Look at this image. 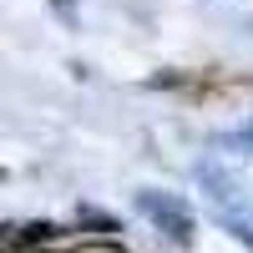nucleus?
<instances>
[{"mask_svg": "<svg viewBox=\"0 0 253 253\" xmlns=\"http://www.w3.org/2000/svg\"><path fill=\"white\" fill-rule=\"evenodd\" d=\"M238 142H243V147H253V132H243V137H238Z\"/></svg>", "mask_w": 253, "mask_h": 253, "instance_id": "obj_3", "label": "nucleus"}, {"mask_svg": "<svg viewBox=\"0 0 253 253\" xmlns=\"http://www.w3.org/2000/svg\"><path fill=\"white\" fill-rule=\"evenodd\" d=\"M142 208H147V213H152L162 228H167V233H172L177 243H187V238H193V223H187V213H182V208L172 203V198H157V193H142Z\"/></svg>", "mask_w": 253, "mask_h": 253, "instance_id": "obj_1", "label": "nucleus"}, {"mask_svg": "<svg viewBox=\"0 0 253 253\" xmlns=\"http://www.w3.org/2000/svg\"><path fill=\"white\" fill-rule=\"evenodd\" d=\"M41 253V248H36ZM71 253H126V248H112V243H81V248H71Z\"/></svg>", "mask_w": 253, "mask_h": 253, "instance_id": "obj_2", "label": "nucleus"}, {"mask_svg": "<svg viewBox=\"0 0 253 253\" xmlns=\"http://www.w3.org/2000/svg\"><path fill=\"white\" fill-rule=\"evenodd\" d=\"M56 5H61V10H66V0H56Z\"/></svg>", "mask_w": 253, "mask_h": 253, "instance_id": "obj_4", "label": "nucleus"}]
</instances>
